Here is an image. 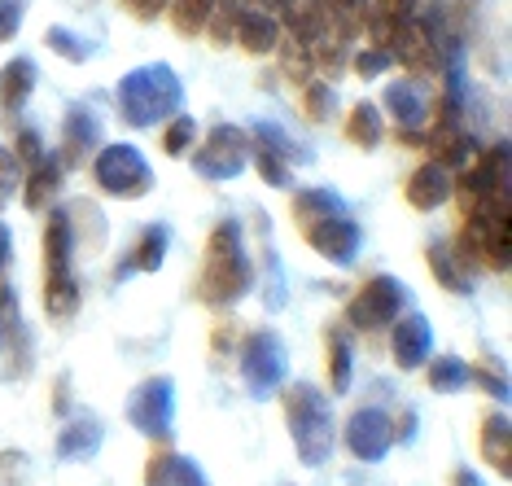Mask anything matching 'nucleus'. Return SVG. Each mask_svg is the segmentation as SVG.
<instances>
[{
	"label": "nucleus",
	"instance_id": "nucleus-19",
	"mask_svg": "<svg viewBox=\"0 0 512 486\" xmlns=\"http://www.w3.org/2000/svg\"><path fill=\"white\" fill-rule=\"evenodd\" d=\"M281 36H285L281 22H276V14H267V9H246V14H237V27H232V40L250 57H272L281 49Z\"/></svg>",
	"mask_w": 512,
	"mask_h": 486
},
{
	"label": "nucleus",
	"instance_id": "nucleus-33",
	"mask_svg": "<svg viewBox=\"0 0 512 486\" xmlns=\"http://www.w3.org/2000/svg\"><path fill=\"white\" fill-rule=\"evenodd\" d=\"M211 14H215V0H171V5H167L171 27H176L184 40L202 36L206 22H211Z\"/></svg>",
	"mask_w": 512,
	"mask_h": 486
},
{
	"label": "nucleus",
	"instance_id": "nucleus-45",
	"mask_svg": "<svg viewBox=\"0 0 512 486\" xmlns=\"http://www.w3.org/2000/svg\"><path fill=\"white\" fill-rule=\"evenodd\" d=\"M18 329V294L9 281H0V342Z\"/></svg>",
	"mask_w": 512,
	"mask_h": 486
},
{
	"label": "nucleus",
	"instance_id": "nucleus-22",
	"mask_svg": "<svg viewBox=\"0 0 512 486\" xmlns=\"http://www.w3.org/2000/svg\"><path fill=\"white\" fill-rule=\"evenodd\" d=\"M477 451H482V460L499 473V478H508V473H512V425H508L504 412L482 416V430H477Z\"/></svg>",
	"mask_w": 512,
	"mask_h": 486
},
{
	"label": "nucleus",
	"instance_id": "nucleus-32",
	"mask_svg": "<svg viewBox=\"0 0 512 486\" xmlns=\"http://www.w3.org/2000/svg\"><path fill=\"white\" fill-rule=\"evenodd\" d=\"M429 390L434 395H456V390L469 386V364L460 355H429Z\"/></svg>",
	"mask_w": 512,
	"mask_h": 486
},
{
	"label": "nucleus",
	"instance_id": "nucleus-36",
	"mask_svg": "<svg viewBox=\"0 0 512 486\" xmlns=\"http://www.w3.org/2000/svg\"><path fill=\"white\" fill-rule=\"evenodd\" d=\"M281 71H285V79H294V84L302 88L307 79H316V62H311V53H307V44L302 40H289V36H281Z\"/></svg>",
	"mask_w": 512,
	"mask_h": 486
},
{
	"label": "nucleus",
	"instance_id": "nucleus-44",
	"mask_svg": "<svg viewBox=\"0 0 512 486\" xmlns=\"http://www.w3.org/2000/svg\"><path fill=\"white\" fill-rule=\"evenodd\" d=\"M390 62H394V57H390L386 49H364V53L351 57V71H355L359 79H377V75L390 71Z\"/></svg>",
	"mask_w": 512,
	"mask_h": 486
},
{
	"label": "nucleus",
	"instance_id": "nucleus-4",
	"mask_svg": "<svg viewBox=\"0 0 512 486\" xmlns=\"http://www.w3.org/2000/svg\"><path fill=\"white\" fill-rule=\"evenodd\" d=\"M79 272H75V233L66 211H53L44 224V311L57 324H71L79 316Z\"/></svg>",
	"mask_w": 512,
	"mask_h": 486
},
{
	"label": "nucleus",
	"instance_id": "nucleus-7",
	"mask_svg": "<svg viewBox=\"0 0 512 486\" xmlns=\"http://www.w3.org/2000/svg\"><path fill=\"white\" fill-rule=\"evenodd\" d=\"M92 184H97L106 198L136 202L154 189V167L136 145H101L92 154Z\"/></svg>",
	"mask_w": 512,
	"mask_h": 486
},
{
	"label": "nucleus",
	"instance_id": "nucleus-24",
	"mask_svg": "<svg viewBox=\"0 0 512 486\" xmlns=\"http://www.w3.org/2000/svg\"><path fill=\"white\" fill-rule=\"evenodd\" d=\"M62 158L57 154H44L36 167L27 171V184H22V202H27V211H49L57 189H62Z\"/></svg>",
	"mask_w": 512,
	"mask_h": 486
},
{
	"label": "nucleus",
	"instance_id": "nucleus-15",
	"mask_svg": "<svg viewBox=\"0 0 512 486\" xmlns=\"http://www.w3.org/2000/svg\"><path fill=\"white\" fill-rule=\"evenodd\" d=\"M434 355V324L421 311H403L394 320V333H390V360L399 373H416L425 368V360Z\"/></svg>",
	"mask_w": 512,
	"mask_h": 486
},
{
	"label": "nucleus",
	"instance_id": "nucleus-18",
	"mask_svg": "<svg viewBox=\"0 0 512 486\" xmlns=\"http://www.w3.org/2000/svg\"><path fill=\"white\" fill-rule=\"evenodd\" d=\"M145 486H211V482H206V473L193 456L158 447L154 456L145 460Z\"/></svg>",
	"mask_w": 512,
	"mask_h": 486
},
{
	"label": "nucleus",
	"instance_id": "nucleus-20",
	"mask_svg": "<svg viewBox=\"0 0 512 486\" xmlns=\"http://www.w3.org/2000/svg\"><path fill=\"white\" fill-rule=\"evenodd\" d=\"M36 79H40V66L27 53L5 62V71H0V110H5V119H14L27 106V97L36 92Z\"/></svg>",
	"mask_w": 512,
	"mask_h": 486
},
{
	"label": "nucleus",
	"instance_id": "nucleus-31",
	"mask_svg": "<svg viewBox=\"0 0 512 486\" xmlns=\"http://www.w3.org/2000/svg\"><path fill=\"white\" fill-rule=\"evenodd\" d=\"M342 211H346V202L337 189H298L294 193V224L298 228L316 224L324 215H342Z\"/></svg>",
	"mask_w": 512,
	"mask_h": 486
},
{
	"label": "nucleus",
	"instance_id": "nucleus-30",
	"mask_svg": "<svg viewBox=\"0 0 512 486\" xmlns=\"http://www.w3.org/2000/svg\"><path fill=\"white\" fill-rule=\"evenodd\" d=\"M381 132H386V123H381L377 101H355L351 114H346V141H351L355 149H377Z\"/></svg>",
	"mask_w": 512,
	"mask_h": 486
},
{
	"label": "nucleus",
	"instance_id": "nucleus-35",
	"mask_svg": "<svg viewBox=\"0 0 512 486\" xmlns=\"http://www.w3.org/2000/svg\"><path fill=\"white\" fill-rule=\"evenodd\" d=\"M250 136H254L250 145H259V149H267V154L285 158L289 167H294V162H302V158H307V154H302V149H298L294 141H289V132H285L281 123H254V132H250Z\"/></svg>",
	"mask_w": 512,
	"mask_h": 486
},
{
	"label": "nucleus",
	"instance_id": "nucleus-13",
	"mask_svg": "<svg viewBox=\"0 0 512 486\" xmlns=\"http://www.w3.org/2000/svg\"><path fill=\"white\" fill-rule=\"evenodd\" d=\"M342 443L351 451L355 460H364V465H377V460H386V451L394 447V421L386 408H377V403H368V408H355L351 421H346L342 430Z\"/></svg>",
	"mask_w": 512,
	"mask_h": 486
},
{
	"label": "nucleus",
	"instance_id": "nucleus-8",
	"mask_svg": "<svg viewBox=\"0 0 512 486\" xmlns=\"http://www.w3.org/2000/svg\"><path fill=\"white\" fill-rule=\"evenodd\" d=\"M237 368H241V381L254 399H272L281 395V386L289 381V351L281 342V333L272 329H254L241 338V351H237Z\"/></svg>",
	"mask_w": 512,
	"mask_h": 486
},
{
	"label": "nucleus",
	"instance_id": "nucleus-43",
	"mask_svg": "<svg viewBox=\"0 0 512 486\" xmlns=\"http://www.w3.org/2000/svg\"><path fill=\"white\" fill-rule=\"evenodd\" d=\"M18 184H22V167H18L14 149H5V145H0V211H5L9 198H14V193H18Z\"/></svg>",
	"mask_w": 512,
	"mask_h": 486
},
{
	"label": "nucleus",
	"instance_id": "nucleus-21",
	"mask_svg": "<svg viewBox=\"0 0 512 486\" xmlns=\"http://www.w3.org/2000/svg\"><path fill=\"white\" fill-rule=\"evenodd\" d=\"M364 14L368 0H320V31L351 49L359 40V27H364Z\"/></svg>",
	"mask_w": 512,
	"mask_h": 486
},
{
	"label": "nucleus",
	"instance_id": "nucleus-38",
	"mask_svg": "<svg viewBox=\"0 0 512 486\" xmlns=\"http://www.w3.org/2000/svg\"><path fill=\"white\" fill-rule=\"evenodd\" d=\"M329 110H333V84L329 79H307L302 84V119L307 123H324L329 119Z\"/></svg>",
	"mask_w": 512,
	"mask_h": 486
},
{
	"label": "nucleus",
	"instance_id": "nucleus-49",
	"mask_svg": "<svg viewBox=\"0 0 512 486\" xmlns=\"http://www.w3.org/2000/svg\"><path fill=\"white\" fill-rule=\"evenodd\" d=\"M416 421H421V416H416L412 408H407V412L399 416V425H394V443H412L416 430H421V425H416Z\"/></svg>",
	"mask_w": 512,
	"mask_h": 486
},
{
	"label": "nucleus",
	"instance_id": "nucleus-39",
	"mask_svg": "<svg viewBox=\"0 0 512 486\" xmlns=\"http://www.w3.org/2000/svg\"><path fill=\"white\" fill-rule=\"evenodd\" d=\"M250 158H254V167H259V180L267 184V189H289V184H294V167H289L285 158L267 154V149H259V145H250Z\"/></svg>",
	"mask_w": 512,
	"mask_h": 486
},
{
	"label": "nucleus",
	"instance_id": "nucleus-23",
	"mask_svg": "<svg viewBox=\"0 0 512 486\" xmlns=\"http://www.w3.org/2000/svg\"><path fill=\"white\" fill-rule=\"evenodd\" d=\"M425 263H429V272H434V281L447 289V294H456V298H469L473 294V268L460 259L451 246H442V241H434V246L425 250Z\"/></svg>",
	"mask_w": 512,
	"mask_h": 486
},
{
	"label": "nucleus",
	"instance_id": "nucleus-37",
	"mask_svg": "<svg viewBox=\"0 0 512 486\" xmlns=\"http://www.w3.org/2000/svg\"><path fill=\"white\" fill-rule=\"evenodd\" d=\"M469 381H477V386H482L495 403H508V373H504V364H499L495 355H482L477 364H469Z\"/></svg>",
	"mask_w": 512,
	"mask_h": 486
},
{
	"label": "nucleus",
	"instance_id": "nucleus-28",
	"mask_svg": "<svg viewBox=\"0 0 512 486\" xmlns=\"http://www.w3.org/2000/svg\"><path fill=\"white\" fill-rule=\"evenodd\" d=\"M381 106L394 114V123H399V127H421L425 123V97L416 92L412 79H394V84H386Z\"/></svg>",
	"mask_w": 512,
	"mask_h": 486
},
{
	"label": "nucleus",
	"instance_id": "nucleus-9",
	"mask_svg": "<svg viewBox=\"0 0 512 486\" xmlns=\"http://www.w3.org/2000/svg\"><path fill=\"white\" fill-rule=\"evenodd\" d=\"M403 311H407L403 281L390 276V272H372L368 281L351 294V303H346V324L359 329V333H381V329H390Z\"/></svg>",
	"mask_w": 512,
	"mask_h": 486
},
{
	"label": "nucleus",
	"instance_id": "nucleus-47",
	"mask_svg": "<svg viewBox=\"0 0 512 486\" xmlns=\"http://www.w3.org/2000/svg\"><path fill=\"white\" fill-rule=\"evenodd\" d=\"M27 478V460L18 451H0V486H22Z\"/></svg>",
	"mask_w": 512,
	"mask_h": 486
},
{
	"label": "nucleus",
	"instance_id": "nucleus-25",
	"mask_svg": "<svg viewBox=\"0 0 512 486\" xmlns=\"http://www.w3.org/2000/svg\"><path fill=\"white\" fill-rule=\"evenodd\" d=\"M101 438H106V425L92 421V416H71L57 434V460H88L97 456Z\"/></svg>",
	"mask_w": 512,
	"mask_h": 486
},
{
	"label": "nucleus",
	"instance_id": "nucleus-42",
	"mask_svg": "<svg viewBox=\"0 0 512 486\" xmlns=\"http://www.w3.org/2000/svg\"><path fill=\"white\" fill-rule=\"evenodd\" d=\"M14 158H18L22 171H31V167H36V162L44 158V141H40L36 127H18V136H14Z\"/></svg>",
	"mask_w": 512,
	"mask_h": 486
},
{
	"label": "nucleus",
	"instance_id": "nucleus-11",
	"mask_svg": "<svg viewBox=\"0 0 512 486\" xmlns=\"http://www.w3.org/2000/svg\"><path fill=\"white\" fill-rule=\"evenodd\" d=\"M127 425L136 434L167 443L171 425H176V381L171 377H149L127 395Z\"/></svg>",
	"mask_w": 512,
	"mask_h": 486
},
{
	"label": "nucleus",
	"instance_id": "nucleus-17",
	"mask_svg": "<svg viewBox=\"0 0 512 486\" xmlns=\"http://www.w3.org/2000/svg\"><path fill=\"white\" fill-rule=\"evenodd\" d=\"M97 141H101V119L92 114L88 106H71L62 119V149H57V158H62V167H79L88 154H97Z\"/></svg>",
	"mask_w": 512,
	"mask_h": 486
},
{
	"label": "nucleus",
	"instance_id": "nucleus-41",
	"mask_svg": "<svg viewBox=\"0 0 512 486\" xmlns=\"http://www.w3.org/2000/svg\"><path fill=\"white\" fill-rule=\"evenodd\" d=\"M44 44H49V49L57 53V57H66V62H88V40H79L75 31H66V27H49V36H44Z\"/></svg>",
	"mask_w": 512,
	"mask_h": 486
},
{
	"label": "nucleus",
	"instance_id": "nucleus-14",
	"mask_svg": "<svg viewBox=\"0 0 512 486\" xmlns=\"http://www.w3.org/2000/svg\"><path fill=\"white\" fill-rule=\"evenodd\" d=\"M390 57L412 75H438L442 71V36L429 22L421 18H407L399 31H394Z\"/></svg>",
	"mask_w": 512,
	"mask_h": 486
},
{
	"label": "nucleus",
	"instance_id": "nucleus-26",
	"mask_svg": "<svg viewBox=\"0 0 512 486\" xmlns=\"http://www.w3.org/2000/svg\"><path fill=\"white\" fill-rule=\"evenodd\" d=\"M167 246H171V228L167 224L141 228V237H136L132 254L123 259V272L119 276H127V272H158L162 263H167Z\"/></svg>",
	"mask_w": 512,
	"mask_h": 486
},
{
	"label": "nucleus",
	"instance_id": "nucleus-27",
	"mask_svg": "<svg viewBox=\"0 0 512 486\" xmlns=\"http://www.w3.org/2000/svg\"><path fill=\"white\" fill-rule=\"evenodd\" d=\"M272 14H276V22H281V31L289 40L307 44L320 27V0H276Z\"/></svg>",
	"mask_w": 512,
	"mask_h": 486
},
{
	"label": "nucleus",
	"instance_id": "nucleus-46",
	"mask_svg": "<svg viewBox=\"0 0 512 486\" xmlns=\"http://www.w3.org/2000/svg\"><path fill=\"white\" fill-rule=\"evenodd\" d=\"M22 27V0H0V44H9Z\"/></svg>",
	"mask_w": 512,
	"mask_h": 486
},
{
	"label": "nucleus",
	"instance_id": "nucleus-50",
	"mask_svg": "<svg viewBox=\"0 0 512 486\" xmlns=\"http://www.w3.org/2000/svg\"><path fill=\"white\" fill-rule=\"evenodd\" d=\"M9 259H14V233H9V224L0 219V272L9 268Z\"/></svg>",
	"mask_w": 512,
	"mask_h": 486
},
{
	"label": "nucleus",
	"instance_id": "nucleus-40",
	"mask_svg": "<svg viewBox=\"0 0 512 486\" xmlns=\"http://www.w3.org/2000/svg\"><path fill=\"white\" fill-rule=\"evenodd\" d=\"M193 141H197V123L189 119V114H176V119L167 123V132H162V154L167 158H184L193 149Z\"/></svg>",
	"mask_w": 512,
	"mask_h": 486
},
{
	"label": "nucleus",
	"instance_id": "nucleus-6",
	"mask_svg": "<svg viewBox=\"0 0 512 486\" xmlns=\"http://www.w3.org/2000/svg\"><path fill=\"white\" fill-rule=\"evenodd\" d=\"M451 198L460 202V211L469 215L477 206H512V154L504 141H495L491 149H482L469 171L456 176Z\"/></svg>",
	"mask_w": 512,
	"mask_h": 486
},
{
	"label": "nucleus",
	"instance_id": "nucleus-12",
	"mask_svg": "<svg viewBox=\"0 0 512 486\" xmlns=\"http://www.w3.org/2000/svg\"><path fill=\"white\" fill-rule=\"evenodd\" d=\"M302 237H307V246L320 254V259H329L333 268H351L359 259V250H364V228H359V219L351 215H324L316 224L298 228Z\"/></svg>",
	"mask_w": 512,
	"mask_h": 486
},
{
	"label": "nucleus",
	"instance_id": "nucleus-16",
	"mask_svg": "<svg viewBox=\"0 0 512 486\" xmlns=\"http://www.w3.org/2000/svg\"><path fill=\"white\" fill-rule=\"evenodd\" d=\"M451 189H456V176L438 162H421L412 176L403 180V198L412 211H438V206L451 202Z\"/></svg>",
	"mask_w": 512,
	"mask_h": 486
},
{
	"label": "nucleus",
	"instance_id": "nucleus-29",
	"mask_svg": "<svg viewBox=\"0 0 512 486\" xmlns=\"http://www.w3.org/2000/svg\"><path fill=\"white\" fill-rule=\"evenodd\" d=\"M324 360H329V386L333 395H346L351 390V377H355V364H351V342H346L342 324H329L324 329Z\"/></svg>",
	"mask_w": 512,
	"mask_h": 486
},
{
	"label": "nucleus",
	"instance_id": "nucleus-5",
	"mask_svg": "<svg viewBox=\"0 0 512 486\" xmlns=\"http://www.w3.org/2000/svg\"><path fill=\"white\" fill-rule=\"evenodd\" d=\"M451 250H456L469 268L508 272V259H512V206H477V211H469Z\"/></svg>",
	"mask_w": 512,
	"mask_h": 486
},
{
	"label": "nucleus",
	"instance_id": "nucleus-48",
	"mask_svg": "<svg viewBox=\"0 0 512 486\" xmlns=\"http://www.w3.org/2000/svg\"><path fill=\"white\" fill-rule=\"evenodd\" d=\"M167 5H171V0H123V9H127V14H132L136 22L162 18V14H167Z\"/></svg>",
	"mask_w": 512,
	"mask_h": 486
},
{
	"label": "nucleus",
	"instance_id": "nucleus-51",
	"mask_svg": "<svg viewBox=\"0 0 512 486\" xmlns=\"http://www.w3.org/2000/svg\"><path fill=\"white\" fill-rule=\"evenodd\" d=\"M451 486H486V482H482V473H473L469 465H460L456 473H451Z\"/></svg>",
	"mask_w": 512,
	"mask_h": 486
},
{
	"label": "nucleus",
	"instance_id": "nucleus-34",
	"mask_svg": "<svg viewBox=\"0 0 512 486\" xmlns=\"http://www.w3.org/2000/svg\"><path fill=\"white\" fill-rule=\"evenodd\" d=\"M66 219H71L75 250H79V246H88V250H101V246H106V219L92 211L88 202H75L71 211H66Z\"/></svg>",
	"mask_w": 512,
	"mask_h": 486
},
{
	"label": "nucleus",
	"instance_id": "nucleus-10",
	"mask_svg": "<svg viewBox=\"0 0 512 486\" xmlns=\"http://www.w3.org/2000/svg\"><path fill=\"white\" fill-rule=\"evenodd\" d=\"M250 162V132L237 123H215L206 141L193 149V171L202 180H237L241 167Z\"/></svg>",
	"mask_w": 512,
	"mask_h": 486
},
{
	"label": "nucleus",
	"instance_id": "nucleus-3",
	"mask_svg": "<svg viewBox=\"0 0 512 486\" xmlns=\"http://www.w3.org/2000/svg\"><path fill=\"white\" fill-rule=\"evenodd\" d=\"M114 101H119V119L132 127V132H145V127L176 119L184 106V84L167 62H149L119 79Z\"/></svg>",
	"mask_w": 512,
	"mask_h": 486
},
{
	"label": "nucleus",
	"instance_id": "nucleus-1",
	"mask_svg": "<svg viewBox=\"0 0 512 486\" xmlns=\"http://www.w3.org/2000/svg\"><path fill=\"white\" fill-rule=\"evenodd\" d=\"M254 289V263L241 241V224L237 219H219L206 237V254H202V272H197V298L211 311L237 307Z\"/></svg>",
	"mask_w": 512,
	"mask_h": 486
},
{
	"label": "nucleus",
	"instance_id": "nucleus-2",
	"mask_svg": "<svg viewBox=\"0 0 512 486\" xmlns=\"http://www.w3.org/2000/svg\"><path fill=\"white\" fill-rule=\"evenodd\" d=\"M281 408L285 425L294 438V451L307 469L329 465L333 447H337V425H333V403L320 386L311 381H285L281 386Z\"/></svg>",
	"mask_w": 512,
	"mask_h": 486
}]
</instances>
